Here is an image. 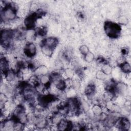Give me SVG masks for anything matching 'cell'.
<instances>
[{"label":"cell","instance_id":"6da1fadb","mask_svg":"<svg viewBox=\"0 0 131 131\" xmlns=\"http://www.w3.org/2000/svg\"><path fill=\"white\" fill-rule=\"evenodd\" d=\"M18 7L16 4L9 3L8 6L4 9L1 10V21L4 23H10L15 19L17 16V10Z\"/></svg>","mask_w":131,"mask_h":131},{"label":"cell","instance_id":"4fadbf2b","mask_svg":"<svg viewBox=\"0 0 131 131\" xmlns=\"http://www.w3.org/2000/svg\"><path fill=\"white\" fill-rule=\"evenodd\" d=\"M91 110L95 116H98L103 112V107L99 104H94L92 106Z\"/></svg>","mask_w":131,"mask_h":131},{"label":"cell","instance_id":"603a6c76","mask_svg":"<svg viewBox=\"0 0 131 131\" xmlns=\"http://www.w3.org/2000/svg\"><path fill=\"white\" fill-rule=\"evenodd\" d=\"M9 98L4 93H1L0 94V106L1 110H3L4 108V104L9 100Z\"/></svg>","mask_w":131,"mask_h":131},{"label":"cell","instance_id":"ffe728a7","mask_svg":"<svg viewBox=\"0 0 131 131\" xmlns=\"http://www.w3.org/2000/svg\"><path fill=\"white\" fill-rule=\"evenodd\" d=\"M27 82L31 86L35 87L39 82V77L33 74Z\"/></svg>","mask_w":131,"mask_h":131},{"label":"cell","instance_id":"8fae6325","mask_svg":"<svg viewBox=\"0 0 131 131\" xmlns=\"http://www.w3.org/2000/svg\"><path fill=\"white\" fill-rule=\"evenodd\" d=\"M40 52L45 57L49 58L52 56L54 53V49L43 45L40 46Z\"/></svg>","mask_w":131,"mask_h":131},{"label":"cell","instance_id":"2e32d148","mask_svg":"<svg viewBox=\"0 0 131 131\" xmlns=\"http://www.w3.org/2000/svg\"><path fill=\"white\" fill-rule=\"evenodd\" d=\"M65 91L68 99L73 98L77 97L78 92L72 88L67 89L65 90Z\"/></svg>","mask_w":131,"mask_h":131},{"label":"cell","instance_id":"5b68a950","mask_svg":"<svg viewBox=\"0 0 131 131\" xmlns=\"http://www.w3.org/2000/svg\"><path fill=\"white\" fill-rule=\"evenodd\" d=\"M116 92L118 95H121L125 98L127 97L129 90L127 84L121 81L116 82Z\"/></svg>","mask_w":131,"mask_h":131},{"label":"cell","instance_id":"ac0fdd59","mask_svg":"<svg viewBox=\"0 0 131 131\" xmlns=\"http://www.w3.org/2000/svg\"><path fill=\"white\" fill-rule=\"evenodd\" d=\"M119 67H120V70L123 73L128 74L130 73L131 68H130V63L129 62H127L126 61Z\"/></svg>","mask_w":131,"mask_h":131},{"label":"cell","instance_id":"277c9868","mask_svg":"<svg viewBox=\"0 0 131 131\" xmlns=\"http://www.w3.org/2000/svg\"><path fill=\"white\" fill-rule=\"evenodd\" d=\"M16 120L13 118H9L6 119L4 121L1 122L0 129L2 131L14 130V127Z\"/></svg>","mask_w":131,"mask_h":131},{"label":"cell","instance_id":"e0dca14e","mask_svg":"<svg viewBox=\"0 0 131 131\" xmlns=\"http://www.w3.org/2000/svg\"><path fill=\"white\" fill-rule=\"evenodd\" d=\"M109 76L106 75L105 73H104L101 70H98L95 74V77L96 79L102 80L103 81H105L108 79V77Z\"/></svg>","mask_w":131,"mask_h":131},{"label":"cell","instance_id":"30bf717a","mask_svg":"<svg viewBox=\"0 0 131 131\" xmlns=\"http://www.w3.org/2000/svg\"><path fill=\"white\" fill-rule=\"evenodd\" d=\"M49 70L48 68L45 64H41L34 70V74L38 77L48 74Z\"/></svg>","mask_w":131,"mask_h":131},{"label":"cell","instance_id":"d4e9b609","mask_svg":"<svg viewBox=\"0 0 131 131\" xmlns=\"http://www.w3.org/2000/svg\"><path fill=\"white\" fill-rule=\"evenodd\" d=\"M79 51L80 54H81L83 56H84L90 51L89 48L88 47V46L85 45H81L79 48Z\"/></svg>","mask_w":131,"mask_h":131},{"label":"cell","instance_id":"9a60e30c","mask_svg":"<svg viewBox=\"0 0 131 131\" xmlns=\"http://www.w3.org/2000/svg\"><path fill=\"white\" fill-rule=\"evenodd\" d=\"M39 82L45 86H48L51 83V79L50 74H46L42 75L39 77Z\"/></svg>","mask_w":131,"mask_h":131},{"label":"cell","instance_id":"52a82bcc","mask_svg":"<svg viewBox=\"0 0 131 131\" xmlns=\"http://www.w3.org/2000/svg\"><path fill=\"white\" fill-rule=\"evenodd\" d=\"M34 125L36 128L35 129L42 130L48 125L47 117L42 115L37 116Z\"/></svg>","mask_w":131,"mask_h":131},{"label":"cell","instance_id":"5bb4252c","mask_svg":"<svg viewBox=\"0 0 131 131\" xmlns=\"http://www.w3.org/2000/svg\"><path fill=\"white\" fill-rule=\"evenodd\" d=\"M113 69V67L108 63H105L103 64L100 68V70H101L104 73L107 75H111Z\"/></svg>","mask_w":131,"mask_h":131},{"label":"cell","instance_id":"cb8c5ba5","mask_svg":"<svg viewBox=\"0 0 131 131\" xmlns=\"http://www.w3.org/2000/svg\"><path fill=\"white\" fill-rule=\"evenodd\" d=\"M46 86L39 82L35 87V90L38 94H42L45 90Z\"/></svg>","mask_w":131,"mask_h":131},{"label":"cell","instance_id":"ba28073f","mask_svg":"<svg viewBox=\"0 0 131 131\" xmlns=\"http://www.w3.org/2000/svg\"><path fill=\"white\" fill-rule=\"evenodd\" d=\"M37 35L35 29H26L24 32V39L27 43L33 42Z\"/></svg>","mask_w":131,"mask_h":131},{"label":"cell","instance_id":"9c48e42d","mask_svg":"<svg viewBox=\"0 0 131 131\" xmlns=\"http://www.w3.org/2000/svg\"><path fill=\"white\" fill-rule=\"evenodd\" d=\"M58 43V40L56 37L54 36H49L43 39L42 45H45L54 49L57 47Z\"/></svg>","mask_w":131,"mask_h":131},{"label":"cell","instance_id":"7a4b0ae2","mask_svg":"<svg viewBox=\"0 0 131 131\" xmlns=\"http://www.w3.org/2000/svg\"><path fill=\"white\" fill-rule=\"evenodd\" d=\"M104 29L106 35L111 38H117L120 36L121 34L120 26L112 21H106L104 25Z\"/></svg>","mask_w":131,"mask_h":131},{"label":"cell","instance_id":"8992f818","mask_svg":"<svg viewBox=\"0 0 131 131\" xmlns=\"http://www.w3.org/2000/svg\"><path fill=\"white\" fill-rule=\"evenodd\" d=\"M37 18L34 13H31L24 20V25L26 29H34Z\"/></svg>","mask_w":131,"mask_h":131},{"label":"cell","instance_id":"7402d4cb","mask_svg":"<svg viewBox=\"0 0 131 131\" xmlns=\"http://www.w3.org/2000/svg\"><path fill=\"white\" fill-rule=\"evenodd\" d=\"M118 24L122 26H125L128 23V19L125 15H121L118 18Z\"/></svg>","mask_w":131,"mask_h":131},{"label":"cell","instance_id":"4316f807","mask_svg":"<svg viewBox=\"0 0 131 131\" xmlns=\"http://www.w3.org/2000/svg\"><path fill=\"white\" fill-rule=\"evenodd\" d=\"M64 82L66 84V89L68 88H72V82H73V79L71 78H67L64 80Z\"/></svg>","mask_w":131,"mask_h":131},{"label":"cell","instance_id":"7c38bea8","mask_svg":"<svg viewBox=\"0 0 131 131\" xmlns=\"http://www.w3.org/2000/svg\"><path fill=\"white\" fill-rule=\"evenodd\" d=\"M122 74V72H121L120 68L119 66H115L113 67L111 75L112 76V79H113L114 80L116 81L117 80L120 79Z\"/></svg>","mask_w":131,"mask_h":131},{"label":"cell","instance_id":"d6986e66","mask_svg":"<svg viewBox=\"0 0 131 131\" xmlns=\"http://www.w3.org/2000/svg\"><path fill=\"white\" fill-rule=\"evenodd\" d=\"M83 59L86 63H91L94 61L95 55L92 52L89 51L87 54L83 56Z\"/></svg>","mask_w":131,"mask_h":131},{"label":"cell","instance_id":"44dd1931","mask_svg":"<svg viewBox=\"0 0 131 131\" xmlns=\"http://www.w3.org/2000/svg\"><path fill=\"white\" fill-rule=\"evenodd\" d=\"M81 86H82V83L81 80L73 79L72 86V88H73L77 92H78L81 90Z\"/></svg>","mask_w":131,"mask_h":131},{"label":"cell","instance_id":"484cf974","mask_svg":"<svg viewBox=\"0 0 131 131\" xmlns=\"http://www.w3.org/2000/svg\"><path fill=\"white\" fill-rule=\"evenodd\" d=\"M25 125V124L18 121H16L14 127V130H23Z\"/></svg>","mask_w":131,"mask_h":131},{"label":"cell","instance_id":"3957f363","mask_svg":"<svg viewBox=\"0 0 131 131\" xmlns=\"http://www.w3.org/2000/svg\"><path fill=\"white\" fill-rule=\"evenodd\" d=\"M37 46L34 42L26 43L24 47V55L27 57H34L37 54Z\"/></svg>","mask_w":131,"mask_h":131}]
</instances>
